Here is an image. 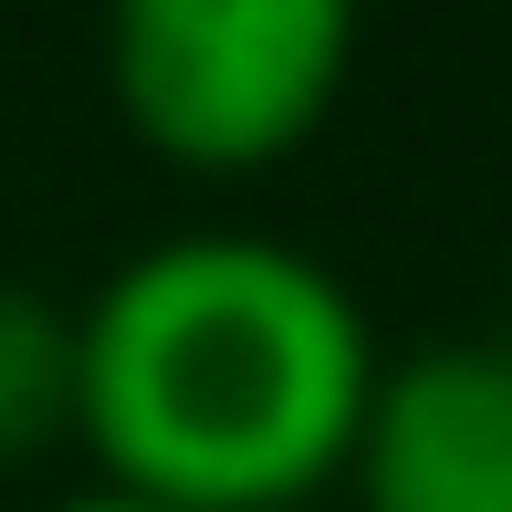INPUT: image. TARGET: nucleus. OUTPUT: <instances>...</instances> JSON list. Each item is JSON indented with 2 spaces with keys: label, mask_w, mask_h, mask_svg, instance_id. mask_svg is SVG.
Here are the masks:
<instances>
[{
  "label": "nucleus",
  "mask_w": 512,
  "mask_h": 512,
  "mask_svg": "<svg viewBox=\"0 0 512 512\" xmlns=\"http://www.w3.org/2000/svg\"><path fill=\"white\" fill-rule=\"evenodd\" d=\"M74 439V314L32 283H0V471Z\"/></svg>",
  "instance_id": "20e7f679"
},
{
  "label": "nucleus",
  "mask_w": 512,
  "mask_h": 512,
  "mask_svg": "<svg viewBox=\"0 0 512 512\" xmlns=\"http://www.w3.org/2000/svg\"><path fill=\"white\" fill-rule=\"evenodd\" d=\"M366 304L272 230H178L74 314V439L168 512H314L377 398Z\"/></svg>",
  "instance_id": "f257e3e1"
},
{
  "label": "nucleus",
  "mask_w": 512,
  "mask_h": 512,
  "mask_svg": "<svg viewBox=\"0 0 512 512\" xmlns=\"http://www.w3.org/2000/svg\"><path fill=\"white\" fill-rule=\"evenodd\" d=\"M53 512H168V502H136V492H105V481H95V492H74V502H53Z\"/></svg>",
  "instance_id": "39448f33"
},
{
  "label": "nucleus",
  "mask_w": 512,
  "mask_h": 512,
  "mask_svg": "<svg viewBox=\"0 0 512 512\" xmlns=\"http://www.w3.org/2000/svg\"><path fill=\"white\" fill-rule=\"evenodd\" d=\"M345 492L356 512H512V335L377 366Z\"/></svg>",
  "instance_id": "7ed1b4c3"
},
{
  "label": "nucleus",
  "mask_w": 512,
  "mask_h": 512,
  "mask_svg": "<svg viewBox=\"0 0 512 512\" xmlns=\"http://www.w3.org/2000/svg\"><path fill=\"white\" fill-rule=\"evenodd\" d=\"M356 21L335 0H126L105 84L136 147L199 178H251L335 115Z\"/></svg>",
  "instance_id": "f03ea898"
}]
</instances>
